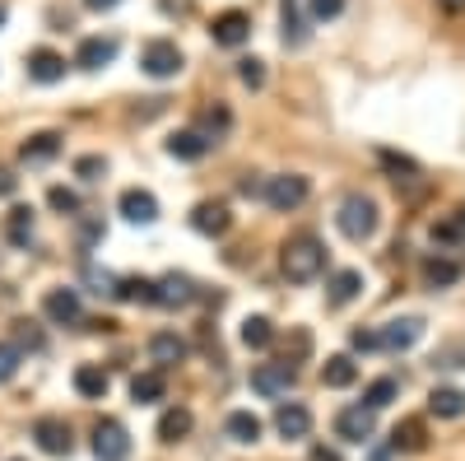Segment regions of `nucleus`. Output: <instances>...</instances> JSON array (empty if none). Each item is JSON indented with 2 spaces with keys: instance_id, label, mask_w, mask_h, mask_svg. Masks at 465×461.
Returning <instances> with one entry per match:
<instances>
[{
  "instance_id": "dca6fc26",
  "label": "nucleus",
  "mask_w": 465,
  "mask_h": 461,
  "mask_svg": "<svg viewBox=\"0 0 465 461\" xmlns=\"http://www.w3.org/2000/svg\"><path fill=\"white\" fill-rule=\"evenodd\" d=\"M210 149H214V135H201V131H177V135H168V154H173V159H186V164L205 159Z\"/></svg>"
},
{
  "instance_id": "e433bc0d",
  "label": "nucleus",
  "mask_w": 465,
  "mask_h": 461,
  "mask_svg": "<svg viewBox=\"0 0 465 461\" xmlns=\"http://www.w3.org/2000/svg\"><path fill=\"white\" fill-rule=\"evenodd\" d=\"M19 359H24L19 345H15V340H0V382H10V377L19 373Z\"/></svg>"
},
{
  "instance_id": "9b49d317",
  "label": "nucleus",
  "mask_w": 465,
  "mask_h": 461,
  "mask_svg": "<svg viewBox=\"0 0 465 461\" xmlns=\"http://www.w3.org/2000/svg\"><path fill=\"white\" fill-rule=\"evenodd\" d=\"M275 429H280V438H307L312 434V410H307L302 401H280V410H275Z\"/></svg>"
},
{
  "instance_id": "393cba45",
  "label": "nucleus",
  "mask_w": 465,
  "mask_h": 461,
  "mask_svg": "<svg viewBox=\"0 0 465 461\" xmlns=\"http://www.w3.org/2000/svg\"><path fill=\"white\" fill-rule=\"evenodd\" d=\"M359 294H363V276H359V271H335V276H331V285H326V298H331L335 307L354 303Z\"/></svg>"
},
{
  "instance_id": "7c9ffc66",
  "label": "nucleus",
  "mask_w": 465,
  "mask_h": 461,
  "mask_svg": "<svg viewBox=\"0 0 465 461\" xmlns=\"http://www.w3.org/2000/svg\"><path fill=\"white\" fill-rule=\"evenodd\" d=\"M391 447L396 452H423L429 447V434H423L419 419H405V425H396V434H391Z\"/></svg>"
},
{
  "instance_id": "37998d69",
  "label": "nucleus",
  "mask_w": 465,
  "mask_h": 461,
  "mask_svg": "<svg viewBox=\"0 0 465 461\" xmlns=\"http://www.w3.org/2000/svg\"><path fill=\"white\" fill-rule=\"evenodd\" d=\"M89 285H94V294H112L116 298V276H107V271H94V266H89Z\"/></svg>"
},
{
  "instance_id": "49530a36",
  "label": "nucleus",
  "mask_w": 465,
  "mask_h": 461,
  "mask_svg": "<svg viewBox=\"0 0 465 461\" xmlns=\"http://www.w3.org/2000/svg\"><path fill=\"white\" fill-rule=\"evenodd\" d=\"M442 368H465V336L451 345V350L442 355Z\"/></svg>"
},
{
  "instance_id": "2eb2a0df",
  "label": "nucleus",
  "mask_w": 465,
  "mask_h": 461,
  "mask_svg": "<svg viewBox=\"0 0 465 461\" xmlns=\"http://www.w3.org/2000/svg\"><path fill=\"white\" fill-rule=\"evenodd\" d=\"M116 61V37H84L80 52H74V65L80 70H103Z\"/></svg>"
},
{
  "instance_id": "4c0bfd02",
  "label": "nucleus",
  "mask_w": 465,
  "mask_h": 461,
  "mask_svg": "<svg viewBox=\"0 0 465 461\" xmlns=\"http://www.w3.org/2000/svg\"><path fill=\"white\" fill-rule=\"evenodd\" d=\"M103 173H107V159H103V154H84V159H74V177L98 182Z\"/></svg>"
},
{
  "instance_id": "72a5a7b5",
  "label": "nucleus",
  "mask_w": 465,
  "mask_h": 461,
  "mask_svg": "<svg viewBox=\"0 0 465 461\" xmlns=\"http://www.w3.org/2000/svg\"><path fill=\"white\" fill-rule=\"evenodd\" d=\"M396 396H401V382H396V377H377L372 387L363 392V406H368V410H386Z\"/></svg>"
},
{
  "instance_id": "603ef678",
  "label": "nucleus",
  "mask_w": 465,
  "mask_h": 461,
  "mask_svg": "<svg viewBox=\"0 0 465 461\" xmlns=\"http://www.w3.org/2000/svg\"><path fill=\"white\" fill-rule=\"evenodd\" d=\"M447 5H451V10H460V5H465V0H447Z\"/></svg>"
},
{
  "instance_id": "412c9836",
  "label": "nucleus",
  "mask_w": 465,
  "mask_h": 461,
  "mask_svg": "<svg viewBox=\"0 0 465 461\" xmlns=\"http://www.w3.org/2000/svg\"><path fill=\"white\" fill-rule=\"evenodd\" d=\"M107 387H112V377L98 364H80V368H74V392H80L84 401H103Z\"/></svg>"
},
{
  "instance_id": "a878e982",
  "label": "nucleus",
  "mask_w": 465,
  "mask_h": 461,
  "mask_svg": "<svg viewBox=\"0 0 465 461\" xmlns=\"http://www.w3.org/2000/svg\"><path fill=\"white\" fill-rule=\"evenodd\" d=\"M116 298L122 303H159V285L144 276H126V280H116Z\"/></svg>"
},
{
  "instance_id": "1a4fd4ad",
  "label": "nucleus",
  "mask_w": 465,
  "mask_h": 461,
  "mask_svg": "<svg viewBox=\"0 0 465 461\" xmlns=\"http://www.w3.org/2000/svg\"><path fill=\"white\" fill-rule=\"evenodd\" d=\"M210 33H214V43H219V47H242L247 37H252V15H242V10H223V15H214Z\"/></svg>"
},
{
  "instance_id": "0eeeda50",
  "label": "nucleus",
  "mask_w": 465,
  "mask_h": 461,
  "mask_svg": "<svg viewBox=\"0 0 465 461\" xmlns=\"http://www.w3.org/2000/svg\"><path fill=\"white\" fill-rule=\"evenodd\" d=\"M335 434H340L344 443H372V434H377V410H368V406H344V410L335 415Z\"/></svg>"
},
{
  "instance_id": "423d86ee",
  "label": "nucleus",
  "mask_w": 465,
  "mask_h": 461,
  "mask_svg": "<svg viewBox=\"0 0 465 461\" xmlns=\"http://www.w3.org/2000/svg\"><path fill=\"white\" fill-rule=\"evenodd\" d=\"M94 456L98 461H126L131 456V434L122 419H98L94 425Z\"/></svg>"
},
{
  "instance_id": "2f4dec72",
  "label": "nucleus",
  "mask_w": 465,
  "mask_h": 461,
  "mask_svg": "<svg viewBox=\"0 0 465 461\" xmlns=\"http://www.w3.org/2000/svg\"><path fill=\"white\" fill-rule=\"evenodd\" d=\"M242 345L247 350H270V345H275V326H270V317H247L242 322Z\"/></svg>"
},
{
  "instance_id": "c03bdc74",
  "label": "nucleus",
  "mask_w": 465,
  "mask_h": 461,
  "mask_svg": "<svg viewBox=\"0 0 465 461\" xmlns=\"http://www.w3.org/2000/svg\"><path fill=\"white\" fill-rule=\"evenodd\" d=\"M377 159H381L386 168H391V173H414V159H405V154H391V149H381Z\"/></svg>"
},
{
  "instance_id": "ddd939ff",
  "label": "nucleus",
  "mask_w": 465,
  "mask_h": 461,
  "mask_svg": "<svg viewBox=\"0 0 465 461\" xmlns=\"http://www.w3.org/2000/svg\"><path fill=\"white\" fill-rule=\"evenodd\" d=\"M116 205H122V215H126L131 224H153V219H159V196H153V191H144V186H126Z\"/></svg>"
},
{
  "instance_id": "f3484780",
  "label": "nucleus",
  "mask_w": 465,
  "mask_h": 461,
  "mask_svg": "<svg viewBox=\"0 0 465 461\" xmlns=\"http://www.w3.org/2000/svg\"><path fill=\"white\" fill-rule=\"evenodd\" d=\"M159 285V307H186V303H196V280L191 276H163V280H153Z\"/></svg>"
},
{
  "instance_id": "6ab92c4d",
  "label": "nucleus",
  "mask_w": 465,
  "mask_h": 461,
  "mask_svg": "<svg viewBox=\"0 0 465 461\" xmlns=\"http://www.w3.org/2000/svg\"><path fill=\"white\" fill-rule=\"evenodd\" d=\"M28 80H37V85L65 80V56H56V52H47V47H37V52L28 56Z\"/></svg>"
},
{
  "instance_id": "c85d7f7f",
  "label": "nucleus",
  "mask_w": 465,
  "mask_h": 461,
  "mask_svg": "<svg viewBox=\"0 0 465 461\" xmlns=\"http://www.w3.org/2000/svg\"><path fill=\"white\" fill-rule=\"evenodd\" d=\"M223 429H228L232 443H261V419H256L252 410H232Z\"/></svg>"
},
{
  "instance_id": "de8ad7c7",
  "label": "nucleus",
  "mask_w": 465,
  "mask_h": 461,
  "mask_svg": "<svg viewBox=\"0 0 465 461\" xmlns=\"http://www.w3.org/2000/svg\"><path fill=\"white\" fill-rule=\"evenodd\" d=\"M15 191H19V177L10 168H0V196H15Z\"/></svg>"
},
{
  "instance_id": "5701e85b",
  "label": "nucleus",
  "mask_w": 465,
  "mask_h": 461,
  "mask_svg": "<svg viewBox=\"0 0 465 461\" xmlns=\"http://www.w3.org/2000/svg\"><path fill=\"white\" fill-rule=\"evenodd\" d=\"M163 392H168V377L153 368V373H135L131 377V401L135 406H153V401H163Z\"/></svg>"
},
{
  "instance_id": "f704fd0d",
  "label": "nucleus",
  "mask_w": 465,
  "mask_h": 461,
  "mask_svg": "<svg viewBox=\"0 0 465 461\" xmlns=\"http://www.w3.org/2000/svg\"><path fill=\"white\" fill-rule=\"evenodd\" d=\"M460 238H465V224H460V210H456V215H447L442 224H433V243L451 247V243H460Z\"/></svg>"
},
{
  "instance_id": "ea45409f",
  "label": "nucleus",
  "mask_w": 465,
  "mask_h": 461,
  "mask_svg": "<svg viewBox=\"0 0 465 461\" xmlns=\"http://www.w3.org/2000/svg\"><path fill=\"white\" fill-rule=\"evenodd\" d=\"M15 345H19V350H24V345H28V350H43V336H37L33 322H15Z\"/></svg>"
},
{
  "instance_id": "f8f14e48",
  "label": "nucleus",
  "mask_w": 465,
  "mask_h": 461,
  "mask_svg": "<svg viewBox=\"0 0 465 461\" xmlns=\"http://www.w3.org/2000/svg\"><path fill=\"white\" fill-rule=\"evenodd\" d=\"M43 313L56 322V326H74L80 322V289H47V298H43Z\"/></svg>"
},
{
  "instance_id": "8fccbe9b",
  "label": "nucleus",
  "mask_w": 465,
  "mask_h": 461,
  "mask_svg": "<svg viewBox=\"0 0 465 461\" xmlns=\"http://www.w3.org/2000/svg\"><path fill=\"white\" fill-rule=\"evenodd\" d=\"M312 461H340V456H335L331 447H312Z\"/></svg>"
},
{
  "instance_id": "4468645a",
  "label": "nucleus",
  "mask_w": 465,
  "mask_h": 461,
  "mask_svg": "<svg viewBox=\"0 0 465 461\" xmlns=\"http://www.w3.org/2000/svg\"><path fill=\"white\" fill-rule=\"evenodd\" d=\"M419 340H423V317H396L381 331V350H410Z\"/></svg>"
},
{
  "instance_id": "09e8293b",
  "label": "nucleus",
  "mask_w": 465,
  "mask_h": 461,
  "mask_svg": "<svg viewBox=\"0 0 465 461\" xmlns=\"http://www.w3.org/2000/svg\"><path fill=\"white\" fill-rule=\"evenodd\" d=\"M116 5H122V0H84V10H98V15L103 10H116Z\"/></svg>"
},
{
  "instance_id": "f03ea898",
  "label": "nucleus",
  "mask_w": 465,
  "mask_h": 461,
  "mask_svg": "<svg viewBox=\"0 0 465 461\" xmlns=\"http://www.w3.org/2000/svg\"><path fill=\"white\" fill-rule=\"evenodd\" d=\"M377 201L372 196H363V191H354V196H344L340 201V210H335V228L349 238V243H368L372 234H377Z\"/></svg>"
},
{
  "instance_id": "39448f33",
  "label": "nucleus",
  "mask_w": 465,
  "mask_h": 461,
  "mask_svg": "<svg viewBox=\"0 0 465 461\" xmlns=\"http://www.w3.org/2000/svg\"><path fill=\"white\" fill-rule=\"evenodd\" d=\"M293 382H298V368L289 364V359H280V364H256L252 368V392L256 396H289L293 392Z\"/></svg>"
},
{
  "instance_id": "aec40b11",
  "label": "nucleus",
  "mask_w": 465,
  "mask_h": 461,
  "mask_svg": "<svg viewBox=\"0 0 465 461\" xmlns=\"http://www.w3.org/2000/svg\"><path fill=\"white\" fill-rule=\"evenodd\" d=\"M19 154H24V164H52L56 154H61V131H37V135H28V140L19 145Z\"/></svg>"
},
{
  "instance_id": "bb28decb",
  "label": "nucleus",
  "mask_w": 465,
  "mask_h": 461,
  "mask_svg": "<svg viewBox=\"0 0 465 461\" xmlns=\"http://www.w3.org/2000/svg\"><path fill=\"white\" fill-rule=\"evenodd\" d=\"M423 280H429L433 289H451L460 280V266L451 256H429V261H423Z\"/></svg>"
},
{
  "instance_id": "4be33fe9",
  "label": "nucleus",
  "mask_w": 465,
  "mask_h": 461,
  "mask_svg": "<svg viewBox=\"0 0 465 461\" xmlns=\"http://www.w3.org/2000/svg\"><path fill=\"white\" fill-rule=\"evenodd\" d=\"M322 382H326V387H335V392L354 387V382H359V364L349 359V355H331V359L322 364Z\"/></svg>"
},
{
  "instance_id": "473e14b6",
  "label": "nucleus",
  "mask_w": 465,
  "mask_h": 461,
  "mask_svg": "<svg viewBox=\"0 0 465 461\" xmlns=\"http://www.w3.org/2000/svg\"><path fill=\"white\" fill-rule=\"evenodd\" d=\"M280 15H284V43H289V47H302V43H307V28H302L298 0H280Z\"/></svg>"
},
{
  "instance_id": "79ce46f5",
  "label": "nucleus",
  "mask_w": 465,
  "mask_h": 461,
  "mask_svg": "<svg viewBox=\"0 0 465 461\" xmlns=\"http://www.w3.org/2000/svg\"><path fill=\"white\" fill-rule=\"evenodd\" d=\"M201 122H205V126L214 131V140H219V135H223V131L232 126V117H228V107H205V117H201Z\"/></svg>"
},
{
  "instance_id": "3c124183",
  "label": "nucleus",
  "mask_w": 465,
  "mask_h": 461,
  "mask_svg": "<svg viewBox=\"0 0 465 461\" xmlns=\"http://www.w3.org/2000/svg\"><path fill=\"white\" fill-rule=\"evenodd\" d=\"M5 15H10V10H5V0H0V28H5Z\"/></svg>"
},
{
  "instance_id": "a19ab883",
  "label": "nucleus",
  "mask_w": 465,
  "mask_h": 461,
  "mask_svg": "<svg viewBox=\"0 0 465 461\" xmlns=\"http://www.w3.org/2000/svg\"><path fill=\"white\" fill-rule=\"evenodd\" d=\"M340 10H344V0H307L312 19H340Z\"/></svg>"
},
{
  "instance_id": "b1692460",
  "label": "nucleus",
  "mask_w": 465,
  "mask_h": 461,
  "mask_svg": "<svg viewBox=\"0 0 465 461\" xmlns=\"http://www.w3.org/2000/svg\"><path fill=\"white\" fill-rule=\"evenodd\" d=\"M191 425H196V419H191V410H186V406L163 410V415H159V443H182V438L191 434Z\"/></svg>"
},
{
  "instance_id": "a18cd8bd",
  "label": "nucleus",
  "mask_w": 465,
  "mask_h": 461,
  "mask_svg": "<svg viewBox=\"0 0 465 461\" xmlns=\"http://www.w3.org/2000/svg\"><path fill=\"white\" fill-rule=\"evenodd\" d=\"M354 350H381V331H354Z\"/></svg>"
},
{
  "instance_id": "c756f323",
  "label": "nucleus",
  "mask_w": 465,
  "mask_h": 461,
  "mask_svg": "<svg viewBox=\"0 0 465 461\" xmlns=\"http://www.w3.org/2000/svg\"><path fill=\"white\" fill-rule=\"evenodd\" d=\"M429 410H433L438 419H456V415H465V392H456V387H433Z\"/></svg>"
},
{
  "instance_id": "cd10ccee",
  "label": "nucleus",
  "mask_w": 465,
  "mask_h": 461,
  "mask_svg": "<svg viewBox=\"0 0 465 461\" xmlns=\"http://www.w3.org/2000/svg\"><path fill=\"white\" fill-rule=\"evenodd\" d=\"M5 243H15V247H28L33 243V210L28 205H15L5 215Z\"/></svg>"
},
{
  "instance_id": "864d4df0",
  "label": "nucleus",
  "mask_w": 465,
  "mask_h": 461,
  "mask_svg": "<svg viewBox=\"0 0 465 461\" xmlns=\"http://www.w3.org/2000/svg\"><path fill=\"white\" fill-rule=\"evenodd\" d=\"M460 224H465V210H460ZM460 247H465V238H460Z\"/></svg>"
},
{
  "instance_id": "c9c22d12",
  "label": "nucleus",
  "mask_w": 465,
  "mask_h": 461,
  "mask_svg": "<svg viewBox=\"0 0 465 461\" xmlns=\"http://www.w3.org/2000/svg\"><path fill=\"white\" fill-rule=\"evenodd\" d=\"M47 205H52L56 215H80V196H74L70 186H52V191H47Z\"/></svg>"
},
{
  "instance_id": "7ed1b4c3",
  "label": "nucleus",
  "mask_w": 465,
  "mask_h": 461,
  "mask_svg": "<svg viewBox=\"0 0 465 461\" xmlns=\"http://www.w3.org/2000/svg\"><path fill=\"white\" fill-rule=\"evenodd\" d=\"M261 196H265V205L275 210V215H289V210H298V205L307 201V177H298V173H280V177H265Z\"/></svg>"
},
{
  "instance_id": "6e6552de",
  "label": "nucleus",
  "mask_w": 465,
  "mask_h": 461,
  "mask_svg": "<svg viewBox=\"0 0 465 461\" xmlns=\"http://www.w3.org/2000/svg\"><path fill=\"white\" fill-rule=\"evenodd\" d=\"M33 438H37V447H43L47 456H70L74 452V434H70V425L65 419H56V415H43L33 425Z\"/></svg>"
},
{
  "instance_id": "a211bd4d",
  "label": "nucleus",
  "mask_w": 465,
  "mask_h": 461,
  "mask_svg": "<svg viewBox=\"0 0 465 461\" xmlns=\"http://www.w3.org/2000/svg\"><path fill=\"white\" fill-rule=\"evenodd\" d=\"M149 359L159 364V373L173 368V364H182V359H186V340H182L177 331H159V336L149 340Z\"/></svg>"
},
{
  "instance_id": "9d476101",
  "label": "nucleus",
  "mask_w": 465,
  "mask_h": 461,
  "mask_svg": "<svg viewBox=\"0 0 465 461\" xmlns=\"http://www.w3.org/2000/svg\"><path fill=\"white\" fill-rule=\"evenodd\" d=\"M191 228L205 234V238H223L228 228H232V215H228L223 201H201L196 210H191Z\"/></svg>"
},
{
  "instance_id": "f257e3e1",
  "label": "nucleus",
  "mask_w": 465,
  "mask_h": 461,
  "mask_svg": "<svg viewBox=\"0 0 465 461\" xmlns=\"http://www.w3.org/2000/svg\"><path fill=\"white\" fill-rule=\"evenodd\" d=\"M326 266V247L317 234H293L284 247H280V271L289 285H312Z\"/></svg>"
},
{
  "instance_id": "58836bf2",
  "label": "nucleus",
  "mask_w": 465,
  "mask_h": 461,
  "mask_svg": "<svg viewBox=\"0 0 465 461\" xmlns=\"http://www.w3.org/2000/svg\"><path fill=\"white\" fill-rule=\"evenodd\" d=\"M238 80H242L247 89H261V85H265V65H261L256 56H247V61H238Z\"/></svg>"
},
{
  "instance_id": "20e7f679",
  "label": "nucleus",
  "mask_w": 465,
  "mask_h": 461,
  "mask_svg": "<svg viewBox=\"0 0 465 461\" xmlns=\"http://www.w3.org/2000/svg\"><path fill=\"white\" fill-rule=\"evenodd\" d=\"M140 70L149 75V80H177V75H182V52H177V43H168V37H153V43H144Z\"/></svg>"
}]
</instances>
